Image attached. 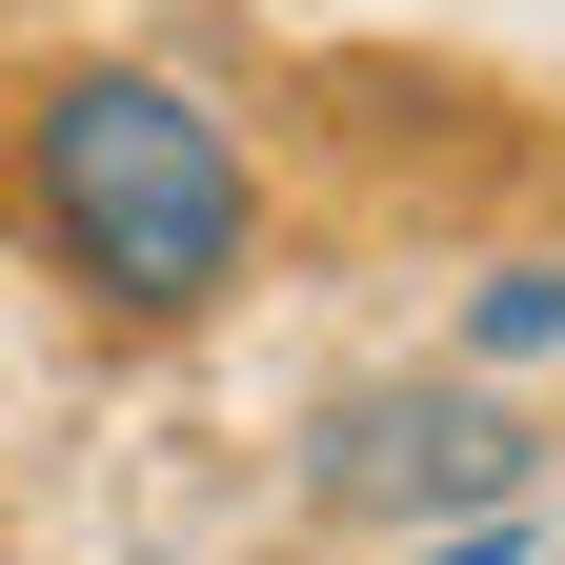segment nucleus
Returning a JSON list of instances; mask_svg holds the SVG:
<instances>
[{
    "mask_svg": "<svg viewBox=\"0 0 565 565\" xmlns=\"http://www.w3.org/2000/svg\"><path fill=\"white\" fill-rule=\"evenodd\" d=\"M565 343V263H505V282H465V384H505Z\"/></svg>",
    "mask_w": 565,
    "mask_h": 565,
    "instance_id": "3",
    "label": "nucleus"
},
{
    "mask_svg": "<svg viewBox=\"0 0 565 565\" xmlns=\"http://www.w3.org/2000/svg\"><path fill=\"white\" fill-rule=\"evenodd\" d=\"M505 484H525V404L465 384V364L445 384H364V404L323 424V505L343 525H424V505L465 525V505H505Z\"/></svg>",
    "mask_w": 565,
    "mask_h": 565,
    "instance_id": "2",
    "label": "nucleus"
},
{
    "mask_svg": "<svg viewBox=\"0 0 565 565\" xmlns=\"http://www.w3.org/2000/svg\"><path fill=\"white\" fill-rule=\"evenodd\" d=\"M21 182H41L61 263H82L121 323L223 303V282H243V243H263V182H243L223 102H202V82H162V61H61V82L21 102Z\"/></svg>",
    "mask_w": 565,
    "mask_h": 565,
    "instance_id": "1",
    "label": "nucleus"
},
{
    "mask_svg": "<svg viewBox=\"0 0 565 565\" xmlns=\"http://www.w3.org/2000/svg\"><path fill=\"white\" fill-rule=\"evenodd\" d=\"M404 565H545V545H525V505H465V525H424Z\"/></svg>",
    "mask_w": 565,
    "mask_h": 565,
    "instance_id": "4",
    "label": "nucleus"
}]
</instances>
